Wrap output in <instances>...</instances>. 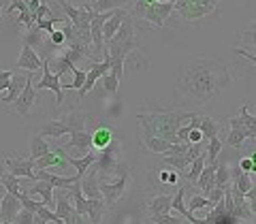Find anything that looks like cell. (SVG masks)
Here are the masks:
<instances>
[{
	"instance_id": "603a6c76",
	"label": "cell",
	"mask_w": 256,
	"mask_h": 224,
	"mask_svg": "<svg viewBox=\"0 0 256 224\" xmlns=\"http://www.w3.org/2000/svg\"><path fill=\"white\" fill-rule=\"evenodd\" d=\"M216 169H218V162H210V164H205V166H203V171H201V175H198L196 184H194V186H198V188L203 190V194H205V196L210 194L212 188H214Z\"/></svg>"
},
{
	"instance_id": "5b68a950",
	"label": "cell",
	"mask_w": 256,
	"mask_h": 224,
	"mask_svg": "<svg viewBox=\"0 0 256 224\" xmlns=\"http://www.w3.org/2000/svg\"><path fill=\"white\" fill-rule=\"evenodd\" d=\"M128 182H130V173H128L124 162L120 164V169L116 173V180L114 182L98 180V190H100V194H102V198H105L107 205H114V203H118L120 198L124 196V192L128 188Z\"/></svg>"
},
{
	"instance_id": "4fadbf2b",
	"label": "cell",
	"mask_w": 256,
	"mask_h": 224,
	"mask_svg": "<svg viewBox=\"0 0 256 224\" xmlns=\"http://www.w3.org/2000/svg\"><path fill=\"white\" fill-rule=\"evenodd\" d=\"M70 139L68 143H64V146H60L64 152H68V150H79V154L86 156V154H90L92 152V134L88 132V130H70Z\"/></svg>"
},
{
	"instance_id": "6da1fadb",
	"label": "cell",
	"mask_w": 256,
	"mask_h": 224,
	"mask_svg": "<svg viewBox=\"0 0 256 224\" xmlns=\"http://www.w3.org/2000/svg\"><path fill=\"white\" fill-rule=\"evenodd\" d=\"M226 86H230V73L224 64L214 60H192L180 75V90L198 105L212 100Z\"/></svg>"
},
{
	"instance_id": "7c38bea8",
	"label": "cell",
	"mask_w": 256,
	"mask_h": 224,
	"mask_svg": "<svg viewBox=\"0 0 256 224\" xmlns=\"http://www.w3.org/2000/svg\"><path fill=\"white\" fill-rule=\"evenodd\" d=\"M32 75L34 73H28L26 86H24V90L20 92V96L13 102L15 114H20V116H28V111L32 109V105H34V100H36V90H34V86H32Z\"/></svg>"
},
{
	"instance_id": "ac0fdd59",
	"label": "cell",
	"mask_w": 256,
	"mask_h": 224,
	"mask_svg": "<svg viewBox=\"0 0 256 224\" xmlns=\"http://www.w3.org/2000/svg\"><path fill=\"white\" fill-rule=\"evenodd\" d=\"M22 192H24V194H38V196H41V203L52 210V205H54V186H52V184L38 180V182L32 184L30 188L22 190Z\"/></svg>"
},
{
	"instance_id": "277c9868",
	"label": "cell",
	"mask_w": 256,
	"mask_h": 224,
	"mask_svg": "<svg viewBox=\"0 0 256 224\" xmlns=\"http://www.w3.org/2000/svg\"><path fill=\"white\" fill-rule=\"evenodd\" d=\"M120 156H122V141L114 139L107 148H102L98 152V156L94 158V166L98 173V180H107L111 175H116L120 169Z\"/></svg>"
},
{
	"instance_id": "2e32d148",
	"label": "cell",
	"mask_w": 256,
	"mask_h": 224,
	"mask_svg": "<svg viewBox=\"0 0 256 224\" xmlns=\"http://www.w3.org/2000/svg\"><path fill=\"white\" fill-rule=\"evenodd\" d=\"M90 134H92V152H100L116 139V132L109 124H98Z\"/></svg>"
},
{
	"instance_id": "52a82bcc",
	"label": "cell",
	"mask_w": 256,
	"mask_h": 224,
	"mask_svg": "<svg viewBox=\"0 0 256 224\" xmlns=\"http://www.w3.org/2000/svg\"><path fill=\"white\" fill-rule=\"evenodd\" d=\"M102 62H96V60H92L90 64H88V73H86V82H84V86L79 88V98H84V96L88 94L94 88V84L98 82V79L105 75V73H109L111 70V60H109V54H107V50H102Z\"/></svg>"
},
{
	"instance_id": "f35d334b",
	"label": "cell",
	"mask_w": 256,
	"mask_h": 224,
	"mask_svg": "<svg viewBox=\"0 0 256 224\" xmlns=\"http://www.w3.org/2000/svg\"><path fill=\"white\" fill-rule=\"evenodd\" d=\"M100 82H102V88H105V90H107L109 94H116V92H118V88H120V79H118L114 73H111V70L100 77Z\"/></svg>"
},
{
	"instance_id": "7a4b0ae2",
	"label": "cell",
	"mask_w": 256,
	"mask_h": 224,
	"mask_svg": "<svg viewBox=\"0 0 256 224\" xmlns=\"http://www.w3.org/2000/svg\"><path fill=\"white\" fill-rule=\"evenodd\" d=\"M192 116L194 114L190 111H164V114H139L137 120L143 126V134H152V137L164 139L169 143H180L175 132Z\"/></svg>"
},
{
	"instance_id": "ab89813d",
	"label": "cell",
	"mask_w": 256,
	"mask_h": 224,
	"mask_svg": "<svg viewBox=\"0 0 256 224\" xmlns=\"http://www.w3.org/2000/svg\"><path fill=\"white\" fill-rule=\"evenodd\" d=\"M152 220H154V224H184L182 216H169V214H154Z\"/></svg>"
},
{
	"instance_id": "681fc988",
	"label": "cell",
	"mask_w": 256,
	"mask_h": 224,
	"mask_svg": "<svg viewBox=\"0 0 256 224\" xmlns=\"http://www.w3.org/2000/svg\"><path fill=\"white\" fill-rule=\"evenodd\" d=\"M184 224H192V222H184Z\"/></svg>"
},
{
	"instance_id": "1f68e13d",
	"label": "cell",
	"mask_w": 256,
	"mask_h": 224,
	"mask_svg": "<svg viewBox=\"0 0 256 224\" xmlns=\"http://www.w3.org/2000/svg\"><path fill=\"white\" fill-rule=\"evenodd\" d=\"M205 162H207V158H205V152L203 154H198L194 160L190 162V169L184 173L188 178V182L190 184H196V180H198V175H201V171H203V166H205Z\"/></svg>"
},
{
	"instance_id": "60d3db41",
	"label": "cell",
	"mask_w": 256,
	"mask_h": 224,
	"mask_svg": "<svg viewBox=\"0 0 256 224\" xmlns=\"http://www.w3.org/2000/svg\"><path fill=\"white\" fill-rule=\"evenodd\" d=\"M178 171H175V169H164V166H162V171H160V175H158V178H160V182H162V184H171V186H173V184H178Z\"/></svg>"
},
{
	"instance_id": "8fae6325",
	"label": "cell",
	"mask_w": 256,
	"mask_h": 224,
	"mask_svg": "<svg viewBox=\"0 0 256 224\" xmlns=\"http://www.w3.org/2000/svg\"><path fill=\"white\" fill-rule=\"evenodd\" d=\"M41 68H43V77H41V82L36 84V90H52L56 94V102L62 105V100H64V90H62V86H60V79L62 77L52 73V68L47 66V60H43Z\"/></svg>"
},
{
	"instance_id": "7bdbcfd3",
	"label": "cell",
	"mask_w": 256,
	"mask_h": 224,
	"mask_svg": "<svg viewBox=\"0 0 256 224\" xmlns=\"http://www.w3.org/2000/svg\"><path fill=\"white\" fill-rule=\"evenodd\" d=\"M13 75H15L13 70H0V92L6 90V86H9V82H11Z\"/></svg>"
},
{
	"instance_id": "e575fe53",
	"label": "cell",
	"mask_w": 256,
	"mask_h": 224,
	"mask_svg": "<svg viewBox=\"0 0 256 224\" xmlns=\"http://www.w3.org/2000/svg\"><path fill=\"white\" fill-rule=\"evenodd\" d=\"M230 184V166L228 164H218L214 178V188H224Z\"/></svg>"
},
{
	"instance_id": "9c48e42d",
	"label": "cell",
	"mask_w": 256,
	"mask_h": 224,
	"mask_svg": "<svg viewBox=\"0 0 256 224\" xmlns=\"http://www.w3.org/2000/svg\"><path fill=\"white\" fill-rule=\"evenodd\" d=\"M4 169L11 175H15L18 180L26 178L30 182H34V160L30 158H4Z\"/></svg>"
},
{
	"instance_id": "7402d4cb",
	"label": "cell",
	"mask_w": 256,
	"mask_h": 224,
	"mask_svg": "<svg viewBox=\"0 0 256 224\" xmlns=\"http://www.w3.org/2000/svg\"><path fill=\"white\" fill-rule=\"evenodd\" d=\"M6 11H11V13L18 11V24H26L28 30L34 28V20H32V13L28 9L26 0H11V6Z\"/></svg>"
},
{
	"instance_id": "7dc6e473",
	"label": "cell",
	"mask_w": 256,
	"mask_h": 224,
	"mask_svg": "<svg viewBox=\"0 0 256 224\" xmlns=\"http://www.w3.org/2000/svg\"><path fill=\"white\" fill-rule=\"evenodd\" d=\"M0 20H2V11H0Z\"/></svg>"
},
{
	"instance_id": "8992f818",
	"label": "cell",
	"mask_w": 256,
	"mask_h": 224,
	"mask_svg": "<svg viewBox=\"0 0 256 224\" xmlns=\"http://www.w3.org/2000/svg\"><path fill=\"white\" fill-rule=\"evenodd\" d=\"M173 11H178L186 22H192L216 11V0H175Z\"/></svg>"
},
{
	"instance_id": "e0dca14e",
	"label": "cell",
	"mask_w": 256,
	"mask_h": 224,
	"mask_svg": "<svg viewBox=\"0 0 256 224\" xmlns=\"http://www.w3.org/2000/svg\"><path fill=\"white\" fill-rule=\"evenodd\" d=\"M41 64H43V60L38 58V54L32 50L30 45L24 43L22 54H20V58H18V68H24V70H28V73H34V70L41 68Z\"/></svg>"
},
{
	"instance_id": "cb8c5ba5",
	"label": "cell",
	"mask_w": 256,
	"mask_h": 224,
	"mask_svg": "<svg viewBox=\"0 0 256 224\" xmlns=\"http://www.w3.org/2000/svg\"><path fill=\"white\" fill-rule=\"evenodd\" d=\"M68 132H70L68 126L58 118V120H54V122L43 124V128H41V132L38 134H41L43 139H60V137H64V134H68Z\"/></svg>"
},
{
	"instance_id": "d590c367",
	"label": "cell",
	"mask_w": 256,
	"mask_h": 224,
	"mask_svg": "<svg viewBox=\"0 0 256 224\" xmlns=\"http://www.w3.org/2000/svg\"><path fill=\"white\" fill-rule=\"evenodd\" d=\"M184 194H186V190H184V188H180L178 192H175L173 198H171V210H175V212H178V214L182 216L184 220H186L188 216H192V214H188L186 205H184Z\"/></svg>"
},
{
	"instance_id": "b9f144b4",
	"label": "cell",
	"mask_w": 256,
	"mask_h": 224,
	"mask_svg": "<svg viewBox=\"0 0 256 224\" xmlns=\"http://www.w3.org/2000/svg\"><path fill=\"white\" fill-rule=\"evenodd\" d=\"M13 224H32V212H28V210H22L18 216H15Z\"/></svg>"
},
{
	"instance_id": "8d00e7d4",
	"label": "cell",
	"mask_w": 256,
	"mask_h": 224,
	"mask_svg": "<svg viewBox=\"0 0 256 224\" xmlns=\"http://www.w3.org/2000/svg\"><path fill=\"white\" fill-rule=\"evenodd\" d=\"M205 207H214V203L207 198L205 194L201 196V194H196V196H192L190 198V207H188V214H192L194 216V212L196 210H205Z\"/></svg>"
},
{
	"instance_id": "83f0119b",
	"label": "cell",
	"mask_w": 256,
	"mask_h": 224,
	"mask_svg": "<svg viewBox=\"0 0 256 224\" xmlns=\"http://www.w3.org/2000/svg\"><path fill=\"white\" fill-rule=\"evenodd\" d=\"M130 0H94L90 4L94 13H102V11H116V9H124Z\"/></svg>"
},
{
	"instance_id": "d6a6232c",
	"label": "cell",
	"mask_w": 256,
	"mask_h": 224,
	"mask_svg": "<svg viewBox=\"0 0 256 224\" xmlns=\"http://www.w3.org/2000/svg\"><path fill=\"white\" fill-rule=\"evenodd\" d=\"M160 164L164 166V169H175L178 173H186V158L184 156H166L162 154V160H160Z\"/></svg>"
},
{
	"instance_id": "4316f807",
	"label": "cell",
	"mask_w": 256,
	"mask_h": 224,
	"mask_svg": "<svg viewBox=\"0 0 256 224\" xmlns=\"http://www.w3.org/2000/svg\"><path fill=\"white\" fill-rule=\"evenodd\" d=\"M171 198H173V194H158V196L152 198V203H150L152 216L154 214H171Z\"/></svg>"
},
{
	"instance_id": "bcb514c9",
	"label": "cell",
	"mask_w": 256,
	"mask_h": 224,
	"mask_svg": "<svg viewBox=\"0 0 256 224\" xmlns=\"http://www.w3.org/2000/svg\"><path fill=\"white\" fill-rule=\"evenodd\" d=\"M2 173H4V164H0V178H2Z\"/></svg>"
},
{
	"instance_id": "4dcf8cb0",
	"label": "cell",
	"mask_w": 256,
	"mask_h": 224,
	"mask_svg": "<svg viewBox=\"0 0 256 224\" xmlns=\"http://www.w3.org/2000/svg\"><path fill=\"white\" fill-rule=\"evenodd\" d=\"M0 184H2V186L6 188V192H9V194H13V196L20 198V194H22V182L15 178V175H11L6 169H4V173H2V178H0Z\"/></svg>"
},
{
	"instance_id": "d4e9b609",
	"label": "cell",
	"mask_w": 256,
	"mask_h": 224,
	"mask_svg": "<svg viewBox=\"0 0 256 224\" xmlns=\"http://www.w3.org/2000/svg\"><path fill=\"white\" fill-rule=\"evenodd\" d=\"M134 18H130V15H126L124 22L120 24V28L114 36H111L109 43H124V41H130V38H134ZM107 45V43H105Z\"/></svg>"
},
{
	"instance_id": "f6af8a7d",
	"label": "cell",
	"mask_w": 256,
	"mask_h": 224,
	"mask_svg": "<svg viewBox=\"0 0 256 224\" xmlns=\"http://www.w3.org/2000/svg\"><path fill=\"white\" fill-rule=\"evenodd\" d=\"M222 196H224V188H212V192L207 194V198L216 205V203H220L222 201Z\"/></svg>"
},
{
	"instance_id": "f546056e",
	"label": "cell",
	"mask_w": 256,
	"mask_h": 224,
	"mask_svg": "<svg viewBox=\"0 0 256 224\" xmlns=\"http://www.w3.org/2000/svg\"><path fill=\"white\" fill-rule=\"evenodd\" d=\"M47 152H52V148L47 146V141L41 137V134H34L30 141V160H36V158H41L45 156Z\"/></svg>"
},
{
	"instance_id": "9a60e30c",
	"label": "cell",
	"mask_w": 256,
	"mask_h": 224,
	"mask_svg": "<svg viewBox=\"0 0 256 224\" xmlns=\"http://www.w3.org/2000/svg\"><path fill=\"white\" fill-rule=\"evenodd\" d=\"M24 207H22V201L18 196L9 194V192H6L4 196H0V218H2V222H13L15 216H18Z\"/></svg>"
},
{
	"instance_id": "74e56055",
	"label": "cell",
	"mask_w": 256,
	"mask_h": 224,
	"mask_svg": "<svg viewBox=\"0 0 256 224\" xmlns=\"http://www.w3.org/2000/svg\"><path fill=\"white\" fill-rule=\"evenodd\" d=\"M64 18H43V20H36L34 22V26L38 30H43L45 34H50V32L54 30V26H58V24H62Z\"/></svg>"
},
{
	"instance_id": "44dd1931",
	"label": "cell",
	"mask_w": 256,
	"mask_h": 224,
	"mask_svg": "<svg viewBox=\"0 0 256 224\" xmlns=\"http://www.w3.org/2000/svg\"><path fill=\"white\" fill-rule=\"evenodd\" d=\"M107 203L105 198H88V207H86V218L90 220L92 224H100L102 216H105Z\"/></svg>"
},
{
	"instance_id": "30bf717a",
	"label": "cell",
	"mask_w": 256,
	"mask_h": 224,
	"mask_svg": "<svg viewBox=\"0 0 256 224\" xmlns=\"http://www.w3.org/2000/svg\"><path fill=\"white\" fill-rule=\"evenodd\" d=\"M228 124H230V132H228L226 146H230V148H242V143H244L246 139H256V134L244 124V120L239 118V116L230 118Z\"/></svg>"
},
{
	"instance_id": "ba28073f",
	"label": "cell",
	"mask_w": 256,
	"mask_h": 224,
	"mask_svg": "<svg viewBox=\"0 0 256 224\" xmlns=\"http://www.w3.org/2000/svg\"><path fill=\"white\" fill-rule=\"evenodd\" d=\"M54 201H56V216L64 220V224H82V216L75 212V207L66 196L64 188H58L54 192Z\"/></svg>"
},
{
	"instance_id": "5bb4252c",
	"label": "cell",
	"mask_w": 256,
	"mask_h": 224,
	"mask_svg": "<svg viewBox=\"0 0 256 224\" xmlns=\"http://www.w3.org/2000/svg\"><path fill=\"white\" fill-rule=\"evenodd\" d=\"M79 184H82V192L86 198H102L100 190H98V173H96L94 164L84 173V178L79 180Z\"/></svg>"
},
{
	"instance_id": "f907efd6",
	"label": "cell",
	"mask_w": 256,
	"mask_h": 224,
	"mask_svg": "<svg viewBox=\"0 0 256 224\" xmlns=\"http://www.w3.org/2000/svg\"><path fill=\"white\" fill-rule=\"evenodd\" d=\"M0 224H2V218H0Z\"/></svg>"
},
{
	"instance_id": "ffe728a7",
	"label": "cell",
	"mask_w": 256,
	"mask_h": 224,
	"mask_svg": "<svg viewBox=\"0 0 256 224\" xmlns=\"http://www.w3.org/2000/svg\"><path fill=\"white\" fill-rule=\"evenodd\" d=\"M126 15H128V11H126V9H118V11H116V13L111 15V18L105 22V24H102V41H105V43H109V41H111V36H114L116 32H118L120 24L124 22Z\"/></svg>"
},
{
	"instance_id": "836d02e7",
	"label": "cell",
	"mask_w": 256,
	"mask_h": 224,
	"mask_svg": "<svg viewBox=\"0 0 256 224\" xmlns=\"http://www.w3.org/2000/svg\"><path fill=\"white\" fill-rule=\"evenodd\" d=\"M222 152V141L218 137H214L207 141V148H205V158H207V164L210 162H218V156Z\"/></svg>"
},
{
	"instance_id": "484cf974",
	"label": "cell",
	"mask_w": 256,
	"mask_h": 224,
	"mask_svg": "<svg viewBox=\"0 0 256 224\" xmlns=\"http://www.w3.org/2000/svg\"><path fill=\"white\" fill-rule=\"evenodd\" d=\"M198 130H201L203 139L210 141L214 137H218V130H220V124L216 122L214 118H207V116H201V122H198Z\"/></svg>"
},
{
	"instance_id": "c3c4849f",
	"label": "cell",
	"mask_w": 256,
	"mask_h": 224,
	"mask_svg": "<svg viewBox=\"0 0 256 224\" xmlns=\"http://www.w3.org/2000/svg\"><path fill=\"white\" fill-rule=\"evenodd\" d=\"M2 224H13V222H2Z\"/></svg>"
},
{
	"instance_id": "ee69618b",
	"label": "cell",
	"mask_w": 256,
	"mask_h": 224,
	"mask_svg": "<svg viewBox=\"0 0 256 224\" xmlns=\"http://www.w3.org/2000/svg\"><path fill=\"white\" fill-rule=\"evenodd\" d=\"M239 169H242L244 173H252L254 169H256V164H254V158L252 156H248V158H244L242 162H239Z\"/></svg>"
},
{
	"instance_id": "d6986e66",
	"label": "cell",
	"mask_w": 256,
	"mask_h": 224,
	"mask_svg": "<svg viewBox=\"0 0 256 224\" xmlns=\"http://www.w3.org/2000/svg\"><path fill=\"white\" fill-rule=\"evenodd\" d=\"M26 82H28V75L15 73V75L11 77V82H9V86H6V90H4L6 94L2 96V102H4V105H11V102H15V98H18L20 92L24 90Z\"/></svg>"
},
{
	"instance_id": "f1b7e54d",
	"label": "cell",
	"mask_w": 256,
	"mask_h": 224,
	"mask_svg": "<svg viewBox=\"0 0 256 224\" xmlns=\"http://www.w3.org/2000/svg\"><path fill=\"white\" fill-rule=\"evenodd\" d=\"M143 146H146L150 152H156V154H166V150H169L173 143L158 139V137H152V134H143Z\"/></svg>"
},
{
	"instance_id": "3957f363",
	"label": "cell",
	"mask_w": 256,
	"mask_h": 224,
	"mask_svg": "<svg viewBox=\"0 0 256 224\" xmlns=\"http://www.w3.org/2000/svg\"><path fill=\"white\" fill-rule=\"evenodd\" d=\"M171 13H173L171 2H156V0H134L132 11H128L130 18L146 20L156 28H162Z\"/></svg>"
}]
</instances>
